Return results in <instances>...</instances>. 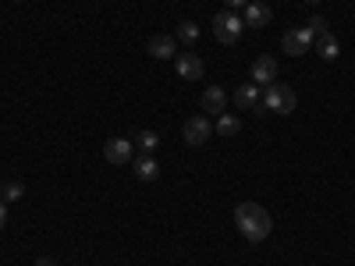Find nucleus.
<instances>
[{"mask_svg": "<svg viewBox=\"0 0 355 266\" xmlns=\"http://www.w3.org/2000/svg\"><path fill=\"white\" fill-rule=\"evenodd\" d=\"M313 39H316V36L302 25V28H288V33L281 36V46H284L291 57H302V53H309V50H313Z\"/></svg>", "mask_w": 355, "mask_h": 266, "instance_id": "4", "label": "nucleus"}, {"mask_svg": "<svg viewBox=\"0 0 355 266\" xmlns=\"http://www.w3.org/2000/svg\"><path fill=\"white\" fill-rule=\"evenodd\" d=\"M132 163H135V177H142V181H157L160 177V163L153 160V153H142Z\"/></svg>", "mask_w": 355, "mask_h": 266, "instance_id": "12", "label": "nucleus"}, {"mask_svg": "<svg viewBox=\"0 0 355 266\" xmlns=\"http://www.w3.org/2000/svg\"><path fill=\"white\" fill-rule=\"evenodd\" d=\"M234 227L242 231V238L263 242L266 234L274 231V220H270V213H266L259 202H242L239 210H234Z\"/></svg>", "mask_w": 355, "mask_h": 266, "instance_id": "1", "label": "nucleus"}, {"mask_svg": "<svg viewBox=\"0 0 355 266\" xmlns=\"http://www.w3.org/2000/svg\"><path fill=\"white\" fill-rule=\"evenodd\" d=\"M227 110V93H224V89L220 85H206V93H202V114L206 117H210V114H224Z\"/></svg>", "mask_w": 355, "mask_h": 266, "instance_id": "10", "label": "nucleus"}, {"mask_svg": "<svg viewBox=\"0 0 355 266\" xmlns=\"http://www.w3.org/2000/svg\"><path fill=\"white\" fill-rule=\"evenodd\" d=\"M234 107H259V85L242 82L239 89H234Z\"/></svg>", "mask_w": 355, "mask_h": 266, "instance_id": "14", "label": "nucleus"}, {"mask_svg": "<svg viewBox=\"0 0 355 266\" xmlns=\"http://www.w3.org/2000/svg\"><path fill=\"white\" fill-rule=\"evenodd\" d=\"M224 4H227V11H239V8L249 4V0H224Z\"/></svg>", "mask_w": 355, "mask_h": 266, "instance_id": "20", "label": "nucleus"}, {"mask_svg": "<svg viewBox=\"0 0 355 266\" xmlns=\"http://www.w3.org/2000/svg\"><path fill=\"white\" fill-rule=\"evenodd\" d=\"M25 195L21 181H4V188H0V202H18Z\"/></svg>", "mask_w": 355, "mask_h": 266, "instance_id": "18", "label": "nucleus"}, {"mask_svg": "<svg viewBox=\"0 0 355 266\" xmlns=\"http://www.w3.org/2000/svg\"><path fill=\"white\" fill-rule=\"evenodd\" d=\"M263 107L274 110V114H291L295 107H299V96H295V89L284 85V82H270L263 93Z\"/></svg>", "mask_w": 355, "mask_h": 266, "instance_id": "2", "label": "nucleus"}, {"mask_svg": "<svg viewBox=\"0 0 355 266\" xmlns=\"http://www.w3.org/2000/svg\"><path fill=\"white\" fill-rule=\"evenodd\" d=\"M174 68H178V78H185V82H196V78H202V71H206L202 57L192 53V50L178 53V57H174Z\"/></svg>", "mask_w": 355, "mask_h": 266, "instance_id": "5", "label": "nucleus"}, {"mask_svg": "<svg viewBox=\"0 0 355 266\" xmlns=\"http://www.w3.org/2000/svg\"><path fill=\"white\" fill-rule=\"evenodd\" d=\"M103 157H107V163H132V142H128V139H121V135L107 139Z\"/></svg>", "mask_w": 355, "mask_h": 266, "instance_id": "9", "label": "nucleus"}, {"mask_svg": "<svg viewBox=\"0 0 355 266\" xmlns=\"http://www.w3.org/2000/svg\"><path fill=\"white\" fill-rule=\"evenodd\" d=\"M185 142L189 145H206V139H210L214 135V125H210V117H206V114H199V117H189V121H185Z\"/></svg>", "mask_w": 355, "mask_h": 266, "instance_id": "6", "label": "nucleus"}, {"mask_svg": "<svg viewBox=\"0 0 355 266\" xmlns=\"http://www.w3.org/2000/svg\"><path fill=\"white\" fill-rule=\"evenodd\" d=\"M242 33H245V21H242L239 11H220V15L214 18V36H217L220 43H239Z\"/></svg>", "mask_w": 355, "mask_h": 266, "instance_id": "3", "label": "nucleus"}, {"mask_svg": "<svg viewBox=\"0 0 355 266\" xmlns=\"http://www.w3.org/2000/svg\"><path fill=\"white\" fill-rule=\"evenodd\" d=\"M306 28H309V33H313V36H323V33H327V18H323V15H313Z\"/></svg>", "mask_w": 355, "mask_h": 266, "instance_id": "19", "label": "nucleus"}, {"mask_svg": "<svg viewBox=\"0 0 355 266\" xmlns=\"http://www.w3.org/2000/svg\"><path fill=\"white\" fill-rule=\"evenodd\" d=\"M274 78H277V61H274V57H266V53H259L256 61H252V68H249V82L270 85Z\"/></svg>", "mask_w": 355, "mask_h": 266, "instance_id": "7", "label": "nucleus"}, {"mask_svg": "<svg viewBox=\"0 0 355 266\" xmlns=\"http://www.w3.org/2000/svg\"><path fill=\"white\" fill-rule=\"evenodd\" d=\"M270 18H274V11H270V4H263V0H249L245 15H242L245 28H263V25H270Z\"/></svg>", "mask_w": 355, "mask_h": 266, "instance_id": "8", "label": "nucleus"}, {"mask_svg": "<svg viewBox=\"0 0 355 266\" xmlns=\"http://www.w3.org/2000/svg\"><path fill=\"white\" fill-rule=\"evenodd\" d=\"M217 132H220V135H231V139L239 135V132H242L239 114H227V110H224V114H220V121H217Z\"/></svg>", "mask_w": 355, "mask_h": 266, "instance_id": "16", "label": "nucleus"}, {"mask_svg": "<svg viewBox=\"0 0 355 266\" xmlns=\"http://www.w3.org/2000/svg\"><path fill=\"white\" fill-rule=\"evenodd\" d=\"M146 50H150V57H157V61H171V57H178V39L174 36H150Z\"/></svg>", "mask_w": 355, "mask_h": 266, "instance_id": "11", "label": "nucleus"}, {"mask_svg": "<svg viewBox=\"0 0 355 266\" xmlns=\"http://www.w3.org/2000/svg\"><path fill=\"white\" fill-rule=\"evenodd\" d=\"M313 50L323 57V61H338V53H341V43L331 36V33H323V36H316L313 39Z\"/></svg>", "mask_w": 355, "mask_h": 266, "instance_id": "13", "label": "nucleus"}, {"mask_svg": "<svg viewBox=\"0 0 355 266\" xmlns=\"http://www.w3.org/2000/svg\"><path fill=\"white\" fill-rule=\"evenodd\" d=\"M36 266H53V259H46V256H40V259H36Z\"/></svg>", "mask_w": 355, "mask_h": 266, "instance_id": "22", "label": "nucleus"}, {"mask_svg": "<svg viewBox=\"0 0 355 266\" xmlns=\"http://www.w3.org/2000/svg\"><path fill=\"white\" fill-rule=\"evenodd\" d=\"M15 4H21V0H15Z\"/></svg>", "mask_w": 355, "mask_h": 266, "instance_id": "24", "label": "nucleus"}, {"mask_svg": "<svg viewBox=\"0 0 355 266\" xmlns=\"http://www.w3.org/2000/svg\"><path fill=\"white\" fill-rule=\"evenodd\" d=\"M132 145H135V150H139V153H153V150H157V145H160V135H157V132H139Z\"/></svg>", "mask_w": 355, "mask_h": 266, "instance_id": "17", "label": "nucleus"}, {"mask_svg": "<svg viewBox=\"0 0 355 266\" xmlns=\"http://www.w3.org/2000/svg\"><path fill=\"white\" fill-rule=\"evenodd\" d=\"M306 4H320V0H306Z\"/></svg>", "mask_w": 355, "mask_h": 266, "instance_id": "23", "label": "nucleus"}, {"mask_svg": "<svg viewBox=\"0 0 355 266\" xmlns=\"http://www.w3.org/2000/svg\"><path fill=\"white\" fill-rule=\"evenodd\" d=\"M8 227V202H0V231Z\"/></svg>", "mask_w": 355, "mask_h": 266, "instance_id": "21", "label": "nucleus"}, {"mask_svg": "<svg viewBox=\"0 0 355 266\" xmlns=\"http://www.w3.org/2000/svg\"><path fill=\"white\" fill-rule=\"evenodd\" d=\"M174 39L185 43V46H196V43H199V25H196V21H178Z\"/></svg>", "mask_w": 355, "mask_h": 266, "instance_id": "15", "label": "nucleus"}]
</instances>
